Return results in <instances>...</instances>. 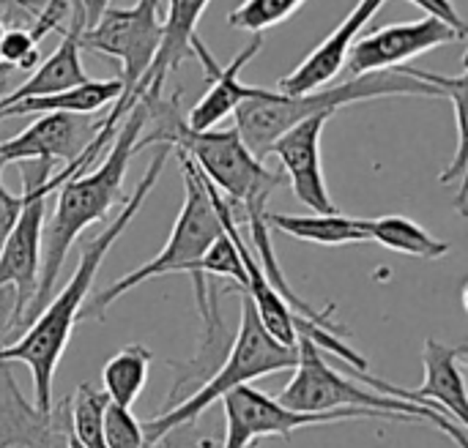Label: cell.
I'll list each match as a JSON object with an SVG mask.
<instances>
[{
  "label": "cell",
  "mask_w": 468,
  "mask_h": 448,
  "mask_svg": "<svg viewBox=\"0 0 468 448\" xmlns=\"http://www.w3.org/2000/svg\"><path fill=\"white\" fill-rule=\"evenodd\" d=\"M170 148L159 145L145 175L140 178L134 194L123 203V208L118 211V216L96 235L88 241V246L80 255V266L71 274V279L66 282V287L44 307V312L30 323V328L22 334V339L5 350H0V364H11L19 361L30 370L33 375V405L38 411H52V380L58 372V364L66 353L69 337L74 331V326L80 323V312L85 307V298L90 293V285L96 279V271L101 268L107 252L112 249V244L123 235V230L132 224V219L137 216V211L143 208V203L148 200V194L154 192L165 161L170 159Z\"/></svg>",
  "instance_id": "1"
},
{
  "label": "cell",
  "mask_w": 468,
  "mask_h": 448,
  "mask_svg": "<svg viewBox=\"0 0 468 448\" xmlns=\"http://www.w3.org/2000/svg\"><path fill=\"white\" fill-rule=\"evenodd\" d=\"M143 126H145V107L137 101L121 120V129L115 131L99 170L74 175L58 186L55 214L41 233V266H38L36 293L25 309L27 323H33L52 301V287L60 276V268L74 241L90 224L101 222L123 197V178L132 156L137 153V140L143 134Z\"/></svg>",
  "instance_id": "2"
},
{
  "label": "cell",
  "mask_w": 468,
  "mask_h": 448,
  "mask_svg": "<svg viewBox=\"0 0 468 448\" xmlns=\"http://www.w3.org/2000/svg\"><path fill=\"white\" fill-rule=\"evenodd\" d=\"M137 101L145 107V126L137 140V151L148 145H167L170 151L184 153L230 205H241L244 211L266 208L269 197L280 183H285L280 170H269L247 151L236 126L208 131L189 129L178 107V93L170 99L162 93L140 96Z\"/></svg>",
  "instance_id": "3"
},
{
  "label": "cell",
  "mask_w": 468,
  "mask_h": 448,
  "mask_svg": "<svg viewBox=\"0 0 468 448\" xmlns=\"http://www.w3.org/2000/svg\"><path fill=\"white\" fill-rule=\"evenodd\" d=\"M389 96H425L439 99L441 93L420 82L403 71H378V74H362L351 77L340 85H326L321 90L304 93V96H282L280 90L261 88L255 99H247L236 107V131L247 151L255 159H266L271 145L296 123L313 118V115H335L337 109L359 101L373 99H389Z\"/></svg>",
  "instance_id": "4"
},
{
  "label": "cell",
  "mask_w": 468,
  "mask_h": 448,
  "mask_svg": "<svg viewBox=\"0 0 468 448\" xmlns=\"http://www.w3.org/2000/svg\"><path fill=\"white\" fill-rule=\"evenodd\" d=\"M241 293V309H239V331L233 337V345L228 350V359L222 361V367L184 402L167 408L162 416L151 419L143 424V435H145V446H151L154 441H159L165 432L181 427V424H192L200 419L203 411H208L214 402H219L222 397H228L230 391L250 386L258 378L266 375H277V372H291L299 364V350L296 348H285L280 345L258 320L252 301L247 298L244 290Z\"/></svg>",
  "instance_id": "5"
},
{
  "label": "cell",
  "mask_w": 468,
  "mask_h": 448,
  "mask_svg": "<svg viewBox=\"0 0 468 448\" xmlns=\"http://www.w3.org/2000/svg\"><path fill=\"white\" fill-rule=\"evenodd\" d=\"M299 364L293 370L291 383L280 391L277 402L293 413H329V411H373L400 419L403 424H433L439 427L450 441H455L458 448H468L466 430H461L447 416L420 408L414 402H403L378 391L359 389L354 380L343 378L335 367L326 364L321 350L299 334L296 342Z\"/></svg>",
  "instance_id": "6"
},
{
  "label": "cell",
  "mask_w": 468,
  "mask_h": 448,
  "mask_svg": "<svg viewBox=\"0 0 468 448\" xmlns=\"http://www.w3.org/2000/svg\"><path fill=\"white\" fill-rule=\"evenodd\" d=\"M178 161H181V175H184L186 194H184V205L178 211V219L173 224V233H170L165 249L154 260L140 266L137 271L115 279L110 287L96 293L82 307L80 320H104L107 309L121 296H126L129 290H134L137 285H143L148 279H156V276H165V274H192L197 260L222 235V224H219V216H217V211L211 205V197L206 192L203 172L184 153H178Z\"/></svg>",
  "instance_id": "7"
},
{
  "label": "cell",
  "mask_w": 468,
  "mask_h": 448,
  "mask_svg": "<svg viewBox=\"0 0 468 448\" xmlns=\"http://www.w3.org/2000/svg\"><path fill=\"white\" fill-rule=\"evenodd\" d=\"M162 0H137L129 8H107L101 19L82 33V49L115 57L121 66V96L112 104L110 115L101 118L99 134L104 140H112L118 131V123L126 118V112L134 107V93L143 77L148 74L159 44H162V16H159Z\"/></svg>",
  "instance_id": "8"
},
{
  "label": "cell",
  "mask_w": 468,
  "mask_h": 448,
  "mask_svg": "<svg viewBox=\"0 0 468 448\" xmlns=\"http://www.w3.org/2000/svg\"><path fill=\"white\" fill-rule=\"evenodd\" d=\"M468 345H441L439 339L428 337L422 345V364H425V383L420 389H400L392 386L389 380L381 378H370L367 372H354V378H359L362 383H367L370 389H376L378 394L403 400V402H414L420 408H431L447 419H452L461 430L468 427V397H466V380H463V370L461 361L466 359Z\"/></svg>",
  "instance_id": "9"
},
{
  "label": "cell",
  "mask_w": 468,
  "mask_h": 448,
  "mask_svg": "<svg viewBox=\"0 0 468 448\" xmlns=\"http://www.w3.org/2000/svg\"><path fill=\"white\" fill-rule=\"evenodd\" d=\"M463 38H466V33L450 27L447 22H441L436 16H425L417 22H398V25H387V27H378V30L356 38L346 66L351 68L354 77L395 71L436 47L458 44Z\"/></svg>",
  "instance_id": "10"
},
{
  "label": "cell",
  "mask_w": 468,
  "mask_h": 448,
  "mask_svg": "<svg viewBox=\"0 0 468 448\" xmlns=\"http://www.w3.org/2000/svg\"><path fill=\"white\" fill-rule=\"evenodd\" d=\"M69 397L52 411H38L0 364V448H69Z\"/></svg>",
  "instance_id": "11"
},
{
  "label": "cell",
  "mask_w": 468,
  "mask_h": 448,
  "mask_svg": "<svg viewBox=\"0 0 468 448\" xmlns=\"http://www.w3.org/2000/svg\"><path fill=\"white\" fill-rule=\"evenodd\" d=\"M52 189L44 186H22V214L11 230V235L3 244L0 252V287L11 285L16 290V301L22 312L27 309L36 282H38V266H41V233H44V216H47V200Z\"/></svg>",
  "instance_id": "12"
},
{
  "label": "cell",
  "mask_w": 468,
  "mask_h": 448,
  "mask_svg": "<svg viewBox=\"0 0 468 448\" xmlns=\"http://www.w3.org/2000/svg\"><path fill=\"white\" fill-rule=\"evenodd\" d=\"M332 115H313L293 129H288L269 153L282 161V175L288 178L293 194L313 208L315 214H337V205L329 197L321 164V137Z\"/></svg>",
  "instance_id": "13"
},
{
  "label": "cell",
  "mask_w": 468,
  "mask_h": 448,
  "mask_svg": "<svg viewBox=\"0 0 468 448\" xmlns=\"http://www.w3.org/2000/svg\"><path fill=\"white\" fill-rule=\"evenodd\" d=\"M101 120H90L88 115H66V112H47L16 137L0 142V159L8 161H66L74 164L85 148L93 142Z\"/></svg>",
  "instance_id": "14"
},
{
  "label": "cell",
  "mask_w": 468,
  "mask_h": 448,
  "mask_svg": "<svg viewBox=\"0 0 468 448\" xmlns=\"http://www.w3.org/2000/svg\"><path fill=\"white\" fill-rule=\"evenodd\" d=\"M387 0H359L351 14L291 71L280 79L277 90L282 96H304L313 90H321L326 85H332V79L343 71V66L348 63L351 47L359 38V33L365 30V25L384 8Z\"/></svg>",
  "instance_id": "15"
},
{
  "label": "cell",
  "mask_w": 468,
  "mask_h": 448,
  "mask_svg": "<svg viewBox=\"0 0 468 448\" xmlns=\"http://www.w3.org/2000/svg\"><path fill=\"white\" fill-rule=\"evenodd\" d=\"M261 47H263V33H252L250 44H247L228 66H222V63H217V57L206 49V44H203L197 36L192 38V47H189V49L197 55V60L203 63L206 74L211 77V90L189 109V115H186V126H189V129H195V131H208V129H214L217 123H222L228 115H233L236 107H239L241 101L255 99V96L261 93L258 85H244V82H239V71L261 52Z\"/></svg>",
  "instance_id": "16"
},
{
  "label": "cell",
  "mask_w": 468,
  "mask_h": 448,
  "mask_svg": "<svg viewBox=\"0 0 468 448\" xmlns=\"http://www.w3.org/2000/svg\"><path fill=\"white\" fill-rule=\"evenodd\" d=\"M71 3V25L63 30V38L60 44L55 47V52H49L38 66L36 71L14 90V93H5L0 99V107H11L22 99H36V96H52V93H60V90H69L74 85H82L88 82L90 77L85 74L82 68V60H80V52H82V33H85V16L80 11V5L74 0Z\"/></svg>",
  "instance_id": "17"
},
{
  "label": "cell",
  "mask_w": 468,
  "mask_h": 448,
  "mask_svg": "<svg viewBox=\"0 0 468 448\" xmlns=\"http://www.w3.org/2000/svg\"><path fill=\"white\" fill-rule=\"evenodd\" d=\"M208 3L211 0H167V14L162 19V44L148 74L137 85L134 104L140 96H159L167 74H173L181 66V60L192 52L189 47L192 38L197 36V22L208 8Z\"/></svg>",
  "instance_id": "18"
},
{
  "label": "cell",
  "mask_w": 468,
  "mask_h": 448,
  "mask_svg": "<svg viewBox=\"0 0 468 448\" xmlns=\"http://www.w3.org/2000/svg\"><path fill=\"white\" fill-rule=\"evenodd\" d=\"M121 96V79H88L82 85H74L69 90L52 93V96H36L22 99L11 107H0V120L14 115H47V112H66V115H90L104 109L107 104H115Z\"/></svg>",
  "instance_id": "19"
},
{
  "label": "cell",
  "mask_w": 468,
  "mask_h": 448,
  "mask_svg": "<svg viewBox=\"0 0 468 448\" xmlns=\"http://www.w3.org/2000/svg\"><path fill=\"white\" fill-rule=\"evenodd\" d=\"M420 82H428L433 85L441 96H447L455 107V126H458V148H455V159L452 164L439 175V183L444 186H452L458 183V197H455V205L458 211L466 216V170H468V142H466V90H468V68L463 63V68L455 74V77H444V74H433V71H422V68H411V66H403L398 68Z\"/></svg>",
  "instance_id": "20"
},
{
  "label": "cell",
  "mask_w": 468,
  "mask_h": 448,
  "mask_svg": "<svg viewBox=\"0 0 468 448\" xmlns=\"http://www.w3.org/2000/svg\"><path fill=\"white\" fill-rule=\"evenodd\" d=\"M266 224L277 227L282 235H291L296 241L321 244V246H346V244H365L367 230L365 219H354L346 214H310V216H293V214H266Z\"/></svg>",
  "instance_id": "21"
},
{
  "label": "cell",
  "mask_w": 468,
  "mask_h": 448,
  "mask_svg": "<svg viewBox=\"0 0 468 448\" xmlns=\"http://www.w3.org/2000/svg\"><path fill=\"white\" fill-rule=\"evenodd\" d=\"M367 238L417 260H441L450 255V244L431 235L422 224H417L409 216H381V219H365Z\"/></svg>",
  "instance_id": "22"
},
{
  "label": "cell",
  "mask_w": 468,
  "mask_h": 448,
  "mask_svg": "<svg viewBox=\"0 0 468 448\" xmlns=\"http://www.w3.org/2000/svg\"><path fill=\"white\" fill-rule=\"evenodd\" d=\"M151 361L154 353L145 345H126L123 350H118L101 370V391L107 394V400L118 408L132 411L148 383Z\"/></svg>",
  "instance_id": "23"
},
{
  "label": "cell",
  "mask_w": 468,
  "mask_h": 448,
  "mask_svg": "<svg viewBox=\"0 0 468 448\" xmlns=\"http://www.w3.org/2000/svg\"><path fill=\"white\" fill-rule=\"evenodd\" d=\"M107 394L90 383H80L69 397V424L71 435L82 448H107L104 443V408Z\"/></svg>",
  "instance_id": "24"
},
{
  "label": "cell",
  "mask_w": 468,
  "mask_h": 448,
  "mask_svg": "<svg viewBox=\"0 0 468 448\" xmlns=\"http://www.w3.org/2000/svg\"><path fill=\"white\" fill-rule=\"evenodd\" d=\"M307 0H244L228 14V25L247 33H263L293 16Z\"/></svg>",
  "instance_id": "25"
},
{
  "label": "cell",
  "mask_w": 468,
  "mask_h": 448,
  "mask_svg": "<svg viewBox=\"0 0 468 448\" xmlns=\"http://www.w3.org/2000/svg\"><path fill=\"white\" fill-rule=\"evenodd\" d=\"M104 443L107 448H145L143 424L129 408L107 402L104 408Z\"/></svg>",
  "instance_id": "26"
},
{
  "label": "cell",
  "mask_w": 468,
  "mask_h": 448,
  "mask_svg": "<svg viewBox=\"0 0 468 448\" xmlns=\"http://www.w3.org/2000/svg\"><path fill=\"white\" fill-rule=\"evenodd\" d=\"M0 63L11 68H36L41 63L38 44L30 38L27 30H5L0 38Z\"/></svg>",
  "instance_id": "27"
},
{
  "label": "cell",
  "mask_w": 468,
  "mask_h": 448,
  "mask_svg": "<svg viewBox=\"0 0 468 448\" xmlns=\"http://www.w3.org/2000/svg\"><path fill=\"white\" fill-rule=\"evenodd\" d=\"M27 328L30 323L25 320V312L16 301V290L11 285H3L0 287V350L16 345Z\"/></svg>",
  "instance_id": "28"
},
{
  "label": "cell",
  "mask_w": 468,
  "mask_h": 448,
  "mask_svg": "<svg viewBox=\"0 0 468 448\" xmlns=\"http://www.w3.org/2000/svg\"><path fill=\"white\" fill-rule=\"evenodd\" d=\"M145 448H214V441L206 438L197 430V424L192 422V424H181V427L165 432L159 441H154L151 446Z\"/></svg>",
  "instance_id": "29"
},
{
  "label": "cell",
  "mask_w": 468,
  "mask_h": 448,
  "mask_svg": "<svg viewBox=\"0 0 468 448\" xmlns=\"http://www.w3.org/2000/svg\"><path fill=\"white\" fill-rule=\"evenodd\" d=\"M3 170H5V161L0 159V252H3V244H5V238L11 235V230H14V224H16V219H19V214H22V205H25L22 194H11V192L5 189V183H3Z\"/></svg>",
  "instance_id": "30"
},
{
  "label": "cell",
  "mask_w": 468,
  "mask_h": 448,
  "mask_svg": "<svg viewBox=\"0 0 468 448\" xmlns=\"http://www.w3.org/2000/svg\"><path fill=\"white\" fill-rule=\"evenodd\" d=\"M409 3H414V5H420L422 11H428V16H436V19L447 22L450 27L466 33V19L461 16V11L455 8L452 0H409Z\"/></svg>",
  "instance_id": "31"
},
{
  "label": "cell",
  "mask_w": 468,
  "mask_h": 448,
  "mask_svg": "<svg viewBox=\"0 0 468 448\" xmlns=\"http://www.w3.org/2000/svg\"><path fill=\"white\" fill-rule=\"evenodd\" d=\"M8 74H11V66H3V63H0V99L5 96V85H8Z\"/></svg>",
  "instance_id": "32"
},
{
  "label": "cell",
  "mask_w": 468,
  "mask_h": 448,
  "mask_svg": "<svg viewBox=\"0 0 468 448\" xmlns=\"http://www.w3.org/2000/svg\"><path fill=\"white\" fill-rule=\"evenodd\" d=\"M11 3H16V5H22V8H27V11H30V8L36 5L33 0H11Z\"/></svg>",
  "instance_id": "33"
},
{
  "label": "cell",
  "mask_w": 468,
  "mask_h": 448,
  "mask_svg": "<svg viewBox=\"0 0 468 448\" xmlns=\"http://www.w3.org/2000/svg\"><path fill=\"white\" fill-rule=\"evenodd\" d=\"M69 448H82L77 441H74V435H71V432H69Z\"/></svg>",
  "instance_id": "34"
},
{
  "label": "cell",
  "mask_w": 468,
  "mask_h": 448,
  "mask_svg": "<svg viewBox=\"0 0 468 448\" xmlns=\"http://www.w3.org/2000/svg\"><path fill=\"white\" fill-rule=\"evenodd\" d=\"M3 33H5V25L0 22V38H3Z\"/></svg>",
  "instance_id": "35"
},
{
  "label": "cell",
  "mask_w": 468,
  "mask_h": 448,
  "mask_svg": "<svg viewBox=\"0 0 468 448\" xmlns=\"http://www.w3.org/2000/svg\"><path fill=\"white\" fill-rule=\"evenodd\" d=\"M5 3H11V0H0V5H5Z\"/></svg>",
  "instance_id": "36"
},
{
  "label": "cell",
  "mask_w": 468,
  "mask_h": 448,
  "mask_svg": "<svg viewBox=\"0 0 468 448\" xmlns=\"http://www.w3.org/2000/svg\"><path fill=\"white\" fill-rule=\"evenodd\" d=\"M250 448H255V446H250Z\"/></svg>",
  "instance_id": "37"
}]
</instances>
